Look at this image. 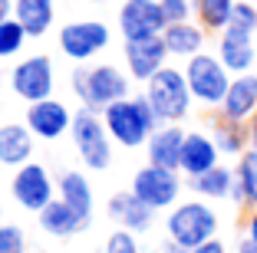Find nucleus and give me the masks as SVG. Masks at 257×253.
Instances as JSON below:
<instances>
[{"instance_id":"f257e3e1","label":"nucleus","mask_w":257,"mask_h":253,"mask_svg":"<svg viewBox=\"0 0 257 253\" xmlns=\"http://www.w3.org/2000/svg\"><path fill=\"white\" fill-rule=\"evenodd\" d=\"M69 86H73V96L79 99V105L92 112H102L112 102L132 96V76L112 63H96V66L79 63L69 76Z\"/></svg>"},{"instance_id":"f03ea898","label":"nucleus","mask_w":257,"mask_h":253,"mask_svg":"<svg viewBox=\"0 0 257 253\" xmlns=\"http://www.w3.org/2000/svg\"><path fill=\"white\" fill-rule=\"evenodd\" d=\"M102 122H106L109 138L122 148H145L152 132L162 125L145 96H128L112 102L109 109H102Z\"/></svg>"},{"instance_id":"7ed1b4c3","label":"nucleus","mask_w":257,"mask_h":253,"mask_svg":"<svg viewBox=\"0 0 257 253\" xmlns=\"http://www.w3.org/2000/svg\"><path fill=\"white\" fill-rule=\"evenodd\" d=\"M165 233L175 246H182L185 253H191L201 243L218 237V210L208 201H201V197L178 201L165 217Z\"/></svg>"},{"instance_id":"20e7f679","label":"nucleus","mask_w":257,"mask_h":253,"mask_svg":"<svg viewBox=\"0 0 257 253\" xmlns=\"http://www.w3.org/2000/svg\"><path fill=\"white\" fill-rule=\"evenodd\" d=\"M145 99H149L152 112L159 115L162 125H182V119H188L195 96L188 89V79H185V69L178 66H165L162 73H155L145 82Z\"/></svg>"},{"instance_id":"39448f33","label":"nucleus","mask_w":257,"mask_h":253,"mask_svg":"<svg viewBox=\"0 0 257 253\" xmlns=\"http://www.w3.org/2000/svg\"><path fill=\"white\" fill-rule=\"evenodd\" d=\"M69 138H73V145H76L79 161H83L89 171H106L109 164H112V138H109V132H106L102 112H92V109H86V105H79V112L73 115Z\"/></svg>"},{"instance_id":"423d86ee","label":"nucleus","mask_w":257,"mask_h":253,"mask_svg":"<svg viewBox=\"0 0 257 253\" xmlns=\"http://www.w3.org/2000/svg\"><path fill=\"white\" fill-rule=\"evenodd\" d=\"M182 69H185V79H188V89L195 96V102L204 105V109H221L234 76L227 73V66L218 60V53H198V56L185 60Z\"/></svg>"},{"instance_id":"0eeeda50","label":"nucleus","mask_w":257,"mask_h":253,"mask_svg":"<svg viewBox=\"0 0 257 253\" xmlns=\"http://www.w3.org/2000/svg\"><path fill=\"white\" fill-rule=\"evenodd\" d=\"M10 89H14V96L23 99L27 105L43 102V99H53V89H56L53 60L43 56V53L23 56V60L10 69Z\"/></svg>"},{"instance_id":"6e6552de","label":"nucleus","mask_w":257,"mask_h":253,"mask_svg":"<svg viewBox=\"0 0 257 253\" xmlns=\"http://www.w3.org/2000/svg\"><path fill=\"white\" fill-rule=\"evenodd\" d=\"M128 191L136 194L142 204H149L152 210H172L182 197V171H168L159 164H145L139 168L132 187Z\"/></svg>"},{"instance_id":"1a4fd4ad","label":"nucleus","mask_w":257,"mask_h":253,"mask_svg":"<svg viewBox=\"0 0 257 253\" xmlns=\"http://www.w3.org/2000/svg\"><path fill=\"white\" fill-rule=\"evenodd\" d=\"M10 194L23 210L40 214L50 201H56V181L50 174V168L40 161H27L23 168H17L10 178Z\"/></svg>"},{"instance_id":"9d476101","label":"nucleus","mask_w":257,"mask_h":253,"mask_svg":"<svg viewBox=\"0 0 257 253\" xmlns=\"http://www.w3.org/2000/svg\"><path fill=\"white\" fill-rule=\"evenodd\" d=\"M109 40H112V30L102 20H73L66 27H60V50L76 66L99 56L109 46Z\"/></svg>"},{"instance_id":"9b49d317","label":"nucleus","mask_w":257,"mask_h":253,"mask_svg":"<svg viewBox=\"0 0 257 253\" xmlns=\"http://www.w3.org/2000/svg\"><path fill=\"white\" fill-rule=\"evenodd\" d=\"M165 14L159 0H125L119 7V33L122 40H152L165 33Z\"/></svg>"},{"instance_id":"f8f14e48","label":"nucleus","mask_w":257,"mask_h":253,"mask_svg":"<svg viewBox=\"0 0 257 253\" xmlns=\"http://www.w3.org/2000/svg\"><path fill=\"white\" fill-rule=\"evenodd\" d=\"M73 115H76V112L69 109L63 99L53 96V99H43V102L27 105L23 122H27V128L37 135L40 142H56V138L69 135V128H73Z\"/></svg>"},{"instance_id":"ddd939ff","label":"nucleus","mask_w":257,"mask_h":253,"mask_svg":"<svg viewBox=\"0 0 257 253\" xmlns=\"http://www.w3.org/2000/svg\"><path fill=\"white\" fill-rule=\"evenodd\" d=\"M122 56H125V73L136 82H149L155 73H162L168 66V50H165V40L162 37L128 40Z\"/></svg>"},{"instance_id":"4468645a","label":"nucleus","mask_w":257,"mask_h":253,"mask_svg":"<svg viewBox=\"0 0 257 253\" xmlns=\"http://www.w3.org/2000/svg\"><path fill=\"white\" fill-rule=\"evenodd\" d=\"M221 164V151L214 145L211 132H188L185 135V145H182V164H178V171L185 178H198V174L211 171Z\"/></svg>"},{"instance_id":"2eb2a0df","label":"nucleus","mask_w":257,"mask_h":253,"mask_svg":"<svg viewBox=\"0 0 257 253\" xmlns=\"http://www.w3.org/2000/svg\"><path fill=\"white\" fill-rule=\"evenodd\" d=\"M155 214H159V210H152L149 204H142L132 191H119V194H112V197H109V217L119 223L122 230L136 233V237L152 230Z\"/></svg>"},{"instance_id":"dca6fc26","label":"nucleus","mask_w":257,"mask_h":253,"mask_svg":"<svg viewBox=\"0 0 257 253\" xmlns=\"http://www.w3.org/2000/svg\"><path fill=\"white\" fill-rule=\"evenodd\" d=\"M218 60L227 66V73H231V76L254 73V63H257V43H254V37L237 33V30L218 33Z\"/></svg>"},{"instance_id":"f3484780","label":"nucleus","mask_w":257,"mask_h":253,"mask_svg":"<svg viewBox=\"0 0 257 253\" xmlns=\"http://www.w3.org/2000/svg\"><path fill=\"white\" fill-rule=\"evenodd\" d=\"M185 135H188V132H185L182 125H159L155 132H152V138L145 142L149 164H159V168H168V171H178Z\"/></svg>"},{"instance_id":"a211bd4d","label":"nucleus","mask_w":257,"mask_h":253,"mask_svg":"<svg viewBox=\"0 0 257 253\" xmlns=\"http://www.w3.org/2000/svg\"><path fill=\"white\" fill-rule=\"evenodd\" d=\"M257 112V73H244L231 79V89H227L224 102H221L218 115L221 119H231V122H244Z\"/></svg>"},{"instance_id":"6ab92c4d","label":"nucleus","mask_w":257,"mask_h":253,"mask_svg":"<svg viewBox=\"0 0 257 253\" xmlns=\"http://www.w3.org/2000/svg\"><path fill=\"white\" fill-rule=\"evenodd\" d=\"M37 135L27 128V122H7L0 125V164L4 168H23L33 161V148H37Z\"/></svg>"},{"instance_id":"aec40b11","label":"nucleus","mask_w":257,"mask_h":253,"mask_svg":"<svg viewBox=\"0 0 257 253\" xmlns=\"http://www.w3.org/2000/svg\"><path fill=\"white\" fill-rule=\"evenodd\" d=\"M162 40H165L168 56H175V60H191V56L204 53V43H208V30H204L198 20L168 23L165 33H162Z\"/></svg>"},{"instance_id":"412c9836","label":"nucleus","mask_w":257,"mask_h":253,"mask_svg":"<svg viewBox=\"0 0 257 253\" xmlns=\"http://www.w3.org/2000/svg\"><path fill=\"white\" fill-rule=\"evenodd\" d=\"M37 220H40V230L43 233H50V237H56V240H66V237H76V233H83L89 223L83 220V217L76 214L73 207H69L66 201H50L43 210L37 214Z\"/></svg>"},{"instance_id":"4be33fe9","label":"nucleus","mask_w":257,"mask_h":253,"mask_svg":"<svg viewBox=\"0 0 257 253\" xmlns=\"http://www.w3.org/2000/svg\"><path fill=\"white\" fill-rule=\"evenodd\" d=\"M56 194H60V201H66L86 223H92L96 194H92V184L83 171H63L60 181H56Z\"/></svg>"},{"instance_id":"5701e85b","label":"nucleus","mask_w":257,"mask_h":253,"mask_svg":"<svg viewBox=\"0 0 257 253\" xmlns=\"http://www.w3.org/2000/svg\"><path fill=\"white\" fill-rule=\"evenodd\" d=\"M14 20L30 33V40H40L56 20V4L53 0H14Z\"/></svg>"},{"instance_id":"b1692460","label":"nucleus","mask_w":257,"mask_h":253,"mask_svg":"<svg viewBox=\"0 0 257 253\" xmlns=\"http://www.w3.org/2000/svg\"><path fill=\"white\" fill-rule=\"evenodd\" d=\"M231 201H234L237 207H244V210L257 207V151H244V155L234 161Z\"/></svg>"},{"instance_id":"393cba45","label":"nucleus","mask_w":257,"mask_h":253,"mask_svg":"<svg viewBox=\"0 0 257 253\" xmlns=\"http://www.w3.org/2000/svg\"><path fill=\"white\" fill-rule=\"evenodd\" d=\"M211 138H214V145H218V151H221V158H241L244 151H250V145H247V125L244 122H231V119H214L211 122Z\"/></svg>"},{"instance_id":"a878e982","label":"nucleus","mask_w":257,"mask_h":253,"mask_svg":"<svg viewBox=\"0 0 257 253\" xmlns=\"http://www.w3.org/2000/svg\"><path fill=\"white\" fill-rule=\"evenodd\" d=\"M188 184L201 201H227V197H231V187H234V168L218 164V168H211V171L191 178Z\"/></svg>"},{"instance_id":"bb28decb","label":"nucleus","mask_w":257,"mask_h":253,"mask_svg":"<svg viewBox=\"0 0 257 253\" xmlns=\"http://www.w3.org/2000/svg\"><path fill=\"white\" fill-rule=\"evenodd\" d=\"M237 0H195V20L208 33H224Z\"/></svg>"},{"instance_id":"cd10ccee","label":"nucleus","mask_w":257,"mask_h":253,"mask_svg":"<svg viewBox=\"0 0 257 253\" xmlns=\"http://www.w3.org/2000/svg\"><path fill=\"white\" fill-rule=\"evenodd\" d=\"M27 40H30V33L23 30L14 17L4 20L0 23V60H14V56H20L23 46H27Z\"/></svg>"},{"instance_id":"c85d7f7f","label":"nucleus","mask_w":257,"mask_h":253,"mask_svg":"<svg viewBox=\"0 0 257 253\" xmlns=\"http://www.w3.org/2000/svg\"><path fill=\"white\" fill-rule=\"evenodd\" d=\"M227 30H237V33H247V37H257V7L247 4V0H237L234 4V14H231V23Z\"/></svg>"},{"instance_id":"c756f323","label":"nucleus","mask_w":257,"mask_h":253,"mask_svg":"<svg viewBox=\"0 0 257 253\" xmlns=\"http://www.w3.org/2000/svg\"><path fill=\"white\" fill-rule=\"evenodd\" d=\"M0 253H27V233L17 223H0Z\"/></svg>"},{"instance_id":"7c9ffc66","label":"nucleus","mask_w":257,"mask_h":253,"mask_svg":"<svg viewBox=\"0 0 257 253\" xmlns=\"http://www.w3.org/2000/svg\"><path fill=\"white\" fill-rule=\"evenodd\" d=\"M162 14H165V23H185L195 20V0H159Z\"/></svg>"},{"instance_id":"2f4dec72","label":"nucleus","mask_w":257,"mask_h":253,"mask_svg":"<svg viewBox=\"0 0 257 253\" xmlns=\"http://www.w3.org/2000/svg\"><path fill=\"white\" fill-rule=\"evenodd\" d=\"M106 253H142V246H139L136 233H128V230H112L106 240Z\"/></svg>"},{"instance_id":"473e14b6","label":"nucleus","mask_w":257,"mask_h":253,"mask_svg":"<svg viewBox=\"0 0 257 253\" xmlns=\"http://www.w3.org/2000/svg\"><path fill=\"white\" fill-rule=\"evenodd\" d=\"M244 237L257 240V207H250L247 217H244Z\"/></svg>"},{"instance_id":"72a5a7b5","label":"nucleus","mask_w":257,"mask_h":253,"mask_svg":"<svg viewBox=\"0 0 257 253\" xmlns=\"http://www.w3.org/2000/svg\"><path fill=\"white\" fill-rule=\"evenodd\" d=\"M191 253H231V250H227V246L221 243L218 237H214V240H208V243H201L198 250H191Z\"/></svg>"},{"instance_id":"f704fd0d","label":"nucleus","mask_w":257,"mask_h":253,"mask_svg":"<svg viewBox=\"0 0 257 253\" xmlns=\"http://www.w3.org/2000/svg\"><path fill=\"white\" fill-rule=\"evenodd\" d=\"M247 145H250V151H257V112L247 119Z\"/></svg>"},{"instance_id":"c9c22d12","label":"nucleus","mask_w":257,"mask_h":253,"mask_svg":"<svg viewBox=\"0 0 257 253\" xmlns=\"http://www.w3.org/2000/svg\"><path fill=\"white\" fill-rule=\"evenodd\" d=\"M234 253H257V240L241 237V240H237V246H234Z\"/></svg>"},{"instance_id":"e433bc0d","label":"nucleus","mask_w":257,"mask_h":253,"mask_svg":"<svg viewBox=\"0 0 257 253\" xmlns=\"http://www.w3.org/2000/svg\"><path fill=\"white\" fill-rule=\"evenodd\" d=\"M14 17V0H0V23Z\"/></svg>"},{"instance_id":"4c0bfd02","label":"nucleus","mask_w":257,"mask_h":253,"mask_svg":"<svg viewBox=\"0 0 257 253\" xmlns=\"http://www.w3.org/2000/svg\"><path fill=\"white\" fill-rule=\"evenodd\" d=\"M89 4H102V0H89Z\"/></svg>"},{"instance_id":"58836bf2","label":"nucleus","mask_w":257,"mask_h":253,"mask_svg":"<svg viewBox=\"0 0 257 253\" xmlns=\"http://www.w3.org/2000/svg\"><path fill=\"white\" fill-rule=\"evenodd\" d=\"M102 253H106V250H102Z\"/></svg>"}]
</instances>
